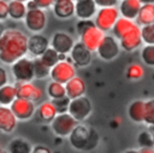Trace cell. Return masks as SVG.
I'll use <instances>...</instances> for the list:
<instances>
[{
	"label": "cell",
	"instance_id": "c3c4849f",
	"mask_svg": "<svg viewBox=\"0 0 154 153\" xmlns=\"http://www.w3.org/2000/svg\"><path fill=\"white\" fill-rule=\"evenodd\" d=\"M123 153H138V149H126V151H124Z\"/></svg>",
	"mask_w": 154,
	"mask_h": 153
},
{
	"label": "cell",
	"instance_id": "2e32d148",
	"mask_svg": "<svg viewBox=\"0 0 154 153\" xmlns=\"http://www.w3.org/2000/svg\"><path fill=\"white\" fill-rule=\"evenodd\" d=\"M142 36H141V28L136 24L120 41V48H123L126 52H132L135 49H137L141 43H142Z\"/></svg>",
	"mask_w": 154,
	"mask_h": 153
},
{
	"label": "cell",
	"instance_id": "6da1fadb",
	"mask_svg": "<svg viewBox=\"0 0 154 153\" xmlns=\"http://www.w3.org/2000/svg\"><path fill=\"white\" fill-rule=\"evenodd\" d=\"M28 53V36L17 29H7L0 37V60L12 65Z\"/></svg>",
	"mask_w": 154,
	"mask_h": 153
},
{
	"label": "cell",
	"instance_id": "816d5d0a",
	"mask_svg": "<svg viewBox=\"0 0 154 153\" xmlns=\"http://www.w3.org/2000/svg\"><path fill=\"white\" fill-rule=\"evenodd\" d=\"M150 133H152V136H153V141H154V128H153V130H152Z\"/></svg>",
	"mask_w": 154,
	"mask_h": 153
},
{
	"label": "cell",
	"instance_id": "e0dca14e",
	"mask_svg": "<svg viewBox=\"0 0 154 153\" xmlns=\"http://www.w3.org/2000/svg\"><path fill=\"white\" fill-rule=\"evenodd\" d=\"M58 112L51 100L41 102L35 111V118L42 124H51L57 117Z\"/></svg>",
	"mask_w": 154,
	"mask_h": 153
},
{
	"label": "cell",
	"instance_id": "681fc988",
	"mask_svg": "<svg viewBox=\"0 0 154 153\" xmlns=\"http://www.w3.org/2000/svg\"><path fill=\"white\" fill-rule=\"evenodd\" d=\"M0 153H8V152H7V149H4L2 147H0Z\"/></svg>",
	"mask_w": 154,
	"mask_h": 153
},
{
	"label": "cell",
	"instance_id": "d4e9b609",
	"mask_svg": "<svg viewBox=\"0 0 154 153\" xmlns=\"http://www.w3.org/2000/svg\"><path fill=\"white\" fill-rule=\"evenodd\" d=\"M34 146L23 137H14L7 145L8 153H32Z\"/></svg>",
	"mask_w": 154,
	"mask_h": 153
},
{
	"label": "cell",
	"instance_id": "4dcf8cb0",
	"mask_svg": "<svg viewBox=\"0 0 154 153\" xmlns=\"http://www.w3.org/2000/svg\"><path fill=\"white\" fill-rule=\"evenodd\" d=\"M40 58L43 61V64L47 65L49 69H52L53 66H55L60 61L59 60V53L54 48H52V47H49Z\"/></svg>",
	"mask_w": 154,
	"mask_h": 153
},
{
	"label": "cell",
	"instance_id": "ffe728a7",
	"mask_svg": "<svg viewBox=\"0 0 154 153\" xmlns=\"http://www.w3.org/2000/svg\"><path fill=\"white\" fill-rule=\"evenodd\" d=\"M141 6L142 4L140 2V0H120L118 6L119 14L123 18L134 20L137 18Z\"/></svg>",
	"mask_w": 154,
	"mask_h": 153
},
{
	"label": "cell",
	"instance_id": "e575fe53",
	"mask_svg": "<svg viewBox=\"0 0 154 153\" xmlns=\"http://www.w3.org/2000/svg\"><path fill=\"white\" fill-rule=\"evenodd\" d=\"M141 36L146 45H154V24L141 27Z\"/></svg>",
	"mask_w": 154,
	"mask_h": 153
},
{
	"label": "cell",
	"instance_id": "d590c367",
	"mask_svg": "<svg viewBox=\"0 0 154 153\" xmlns=\"http://www.w3.org/2000/svg\"><path fill=\"white\" fill-rule=\"evenodd\" d=\"M138 145L141 146V148H154V141H153V136L150 131H142L138 137H137Z\"/></svg>",
	"mask_w": 154,
	"mask_h": 153
},
{
	"label": "cell",
	"instance_id": "f5cc1de1",
	"mask_svg": "<svg viewBox=\"0 0 154 153\" xmlns=\"http://www.w3.org/2000/svg\"><path fill=\"white\" fill-rule=\"evenodd\" d=\"M72 1H75V2H76V1H78V0H72Z\"/></svg>",
	"mask_w": 154,
	"mask_h": 153
},
{
	"label": "cell",
	"instance_id": "74e56055",
	"mask_svg": "<svg viewBox=\"0 0 154 153\" xmlns=\"http://www.w3.org/2000/svg\"><path fill=\"white\" fill-rule=\"evenodd\" d=\"M95 23L93 19H79L76 24V31L78 35H82L84 31H87L89 28L94 27Z\"/></svg>",
	"mask_w": 154,
	"mask_h": 153
},
{
	"label": "cell",
	"instance_id": "d6a6232c",
	"mask_svg": "<svg viewBox=\"0 0 154 153\" xmlns=\"http://www.w3.org/2000/svg\"><path fill=\"white\" fill-rule=\"evenodd\" d=\"M143 123L149 128H154V99L144 101V120Z\"/></svg>",
	"mask_w": 154,
	"mask_h": 153
},
{
	"label": "cell",
	"instance_id": "7402d4cb",
	"mask_svg": "<svg viewBox=\"0 0 154 153\" xmlns=\"http://www.w3.org/2000/svg\"><path fill=\"white\" fill-rule=\"evenodd\" d=\"M53 13L60 19H67L75 14V1L55 0L53 4Z\"/></svg>",
	"mask_w": 154,
	"mask_h": 153
},
{
	"label": "cell",
	"instance_id": "60d3db41",
	"mask_svg": "<svg viewBox=\"0 0 154 153\" xmlns=\"http://www.w3.org/2000/svg\"><path fill=\"white\" fill-rule=\"evenodd\" d=\"M38 8L41 10H46V8H49V7H53V4L55 2V0H32Z\"/></svg>",
	"mask_w": 154,
	"mask_h": 153
},
{
	"label": "cell",
	"instance_id": "9a60e30c",
	"mask_svg": "<svg viewBox=\"0 0 154 153\" xmlns=\"http://www.w3.org/2000/svg\"><path fill=\"white\" fill-rule=\"evenodd\" d=\"M51 47V43L46 36L42 34H32L28 37V52L34 57H41L48 48Z\"/></svg>",
	"mask_w": 154,
	"mask_h": 153
},
{
	"label": "cell",
	"instance_id": "7bdbcfd3",
	"mask_svg": "<svg viewBox=\"0 0 154 153\" xmlns=\"http://www.w3.org/2000/svg\"><path fill=\"white\" fill-rule=\"evenodd\" d=\"M32 153H52V151L43 145H36L32 148Z\"/></svg>",
	"mask_w": 154,
	"mask_h": 153
},
{
	"label": "cell",
	"instance_id": "f1b7e54d",
	"mask_svg": "<svg viewBox=\"0 0 154 153\" xmlns=\"http://www.w3.org/2000/svg\"><path fill=\"white\" fill-rule=\"evenodd\" d=\"M47 94L51 98V100H55V99H60V98L66 96L65 84L55 82V81H51L47 86Z\"/></svg>",
	"mask_w": 154,
	"mask_h": 153
},
{
	"label": "cell",
	"instance_id": "3957f363",
	"mask_svg": "<svg viewBox=\"0 0 154 153\" xmlns=\"http://www.w3.org/2000/svg\"><path fill=\"white\" fill-rule=\"evenodd\" d=\"M118 19H119L118 7H102L97 10L94 18V23L97 29H100L103 33H107L112 30V28L114 27Z\"/></svg>",
	"mask_w": 154,
	"mask_h": 153
},
{
	"label": "cell",
	"instance_id": "7dc6e473",
	"mask_svg": "<svg viewBox=\"0 0 154 153\" xmlns=\"http://www.w3.org/2000/svg\"><path fill=\"white\" fill-rule=\"evenodd\" d=\"M140 2L142 5H146V4H154V0H140Z\"/></svg>",
	"mask_w": 154,
	"mask_h": 153
},
{
	"label": "cell",
	"instance_id": "8d00e7d4",
	"mask_svg": "<svg viewBox=\"0 0 154 153\" xmlns=\"http://www.w3.org/2000/svg\"><path fill=\"white\" fill-rule=\"evenodd\" d=\"M51 101H52L53 105L55 106L57 112H58V114H59V113H66V112L69 111V106H70L71 99L67 98V96H64V98L55 99V100H51Z\"/></svg>",
	"mask_w": 154,
	"mask_h": 153
},
{
	"label": "cell",
	"instance_id": "d6986e66",
	"mask_svg": "<svg viewBox=\"0 0 154 153\" xmlns=\"http://www.w3.org/2000/svg\"><path fill=\"white\" fill-rule=\"evenodd\" d=\"M18 119L13 114L10 106H0V131L5 134L12 133L17 126Z\"/></svg>",
	"mask_w": 154,
	"mask_h": 153
},
{
	"label": "cell",
	"instance_id": "cb8c5ba5",
	"mask_svg": "<svg viewBox=\"0 0 154 153\" xmlns=\"http://www.w3.org/2000/svg\"><path fill=\"white\" fill-rule=\"evenodd\" d=\"M135 25H136V23L134 20H130V19H126V18L119 17V19L117 20V23L112 28V35L118 41H120Z\"/></svg>",
	"mask_w": 154,
	"mask_h": 153
},
{
	"label": "cell",
	"instance_id": "5bb4252c",
	"mask_svg": "<svg viewBox=\"0 0 154 153\" xmlns=\"http://www.w3.org/2000/svg\"><path fill=\"white\" fill-rule=\"evenodd\" d=\"M75 46L73 39L63 31H57L51 41V47L54 48L59 54H69L72 51V47Z\"/></svg>",
	"mask_w": 154,
	"mask_h": 153
},
{
	"label": "cell",
	"instance_id": "44dd1931",
	"mask_svg": "<svg viewBox=\"0 0 154 153\" xmlns=\"http://www.w3.org/2000/svg\"><path fill=\"white\" fill-rule=\"evenodd\" d=\"M65 89H66V96L73 100V99H77L84 95L87 90V86L82 77L75 76L72 80H70L65 84Z\"/></svg>",
	"mask_w": 154,
	"mask_h": 153
},
{
	"label": "cell",
	"instance_id": "ba28073f",
	"mask_svg": "<svg viewBox=\"0 0 154 153\" xmlns=\"http://www.w3.org/2000/svg\"><path fill=\"white\" fill-rule=\"evenodd\" d=\"M46 23H47V14L45 10L41 8L29 10L24 18V24L26 29L32 34H38L40 31H42L46 27Z\"/></svg>",
	"mask_w": 154,
	"mask_h": 153
},
{
	"label": "cell",
	"instance_id": "ac0fdd59",
	"mask_svg": "<svg viewBox=\"0 0 154 153\" xmlns=\"http://www.w3.org/2000/svg\"><path fill=\"white\" fill-rule=\"evenodd\" d=\"M97 12L94 0H78L75 2V16L79 19H91Z\"/></svg>",
	"mask_w": 154,
	"mask_h": 153
},
{
	"label": "cell",
	"instance_id": "9c48e42d",
	"mask_svg": "<svg viewBox=\"0 0 154 153\" xmlns=\"http://www.w3.org/2000/svg\"><path fill=\"white\" fill-rule=\"evenodd\" d=\"M96 52L101 59H103L106 61L113 60L114 58L118 57V54L120 52L119 41L113 35H105V37L102 39Z\"/></svg>",
	"mask_w": 154,
	"mask_h": 153
},
{
	"label": "cell",
	"instance_id": "83f0119b",
	"mask_svg": "<svg viewBox=\"0 0 154 153\" xmlns=\"http://www.w3.org/2000/svg\"><path fill=\"white\" fill-rule=\"evenodd\" d=\"M17 98V88L14 84H6L0 88V106H11Z\"/></svg>",
	"mask_w": 154,
	"mask_h": 153
},
{
	"label": "cell",
	"instance_id": "603a6c76",
	"mask_svg": "<svg viewBox=\"0 0 154 153\" xmlns=\"http://www.w3.org/2000/svg\"><path fill=\"white\" fill-rule=\"evenodd\" d=\"M128 116L130 120L136 124H141L144 120V101L135 100L128 107Z\"/></svg>",
	"mask_w": 154,
	"mask_h": 153
},
{
	"label": "cell",
	"instance_id": "7c38bea8",
	"mask_svg": "<svg viewBox=\"0 0 154 153\" xmlns=\"http://www.w3.org/2000/svg\"><path fill=\"white\" fill-rule=\"evenodd\" d=\"M105 37V33L96 28V25L89 28L87 31H84L82 35H79V41L93 53L96 52L102 39Z\"/></svg>",
	"mask_w": 154,
	"mask_h": 153
},
{
	"label": "cell",
	"instance_id": "8992f818",
	"mask_svg": "<svg viewBox=\"0 0 154 153\" xmlns=\"http://www.w3.org/2000/svg\"><path fill=\"white\" fill-rule=\"evenodd\" d=\"M91 111H93V105H91L90 99L88 96L83 95L81 98H77V99L71 100L67 112L78 123H82V122H84L90 116Z\"/></svg>",
	"mask_w": 154,
	"mask_h": 153
},
{
	"label": "cell",
	"instance_id": "836d02e7",
	"mask_svg": "<svg viewBox=\"0 0 154 153\" xmlns=\"http://www.w3.org/2000/svg\"><path fill=\"white\" fill-rule=\"evenodd\" d=\"M141 59L147 66H154V45H146L142 47Z\"/></svg>",
	"mask_w": 154,
	"mask_h": 153
},
{
	"label": "cell",
	"instance_id": "ab89813d",
	"mask_svg": "<svg viewBox=\"0 0 154 153\" xmlns=\"http://www.w3.org/2000/svg\"><path fill=\"white\" fill-rule=\"evenodd\" d=\"M8 17V2L0 0V22L5 20Z\"/></svg>",
	"mask_w": 154,
	"mask_h": 153
},
{
	"label": "cell",
	"instance_id": "f907efd6",
	"mask_svg": "<svg viewBox=\"0 0 154 153\" xmlns=\"http://www.w3.org/2000/svg\"><path fill=\"white\" fill-rule=\"evenodd\" d=\"M16 1H20V2H24V4H25V2H28V1H30V0H16Z\"/></svg>",
	"mask_w": 154,
	"mask_h": 153
},
{
	"label": "cell",
	"instance_id": "8fae6325",
	"mask_svg": "<svg viewBox=\"0 0 154 153\" xmlns=\"http://www.w3.org/2000/svg\"><path fill=\"white\" fill-rule=\"evenodd\" d=\"M91 52L81 42H75V46L72 47V51L70 53V59L73 63L75 66L78 67H85L91 63Z\"/></svg>",
	"mask_w": 154,
	"mask_h": 153
},
{
	"label": "cell",
	"instance_id": "52a82bcc",
	"mask_svg": "<svg viewBox=\"0 0 154 153\" xmlns=\"http://www.w3.org/2000/svg\"><path fill=\"white\" fill-rule=\"evenodd\" d=\"M75 76H76V67L71 61V59L59 61L55 66L51 69V73H49V77L52 78V81H55L63 84H66Z\"/></svg>",
	"mask_w": 154,
	"mask_h": 153
},
{
	"label": "cell",
	"instance_id": "30bf717a",
	"mask_svg": "<svg viewBox=\"0 0 154 153\" xmlns=\"http://www.w3.org/2000/svg\"><path fill=\"white\" fill-rule=\"evenodd\" d=\"M10 107L18 120H28V119L32 118L35 116V111H36L35 102L26 100V99H22V98H17L11 104Z\"/></svg>",
	"mask_w": 154,
	"mask_h": 153
},
{
	"label": "cell",
	"instance_id": "ee69618b",
	"mask_svg": "<svg viewBox=\"0 0 154 153\" xmlns=\"http://www.w3.org/2000/svg\"><path fill=\"white\" fill-rule=\"evenodd\" d=\"M25 5H26L28 11H29V10H35V8H38V7H37V5H36V4H35L32 0H30V1L25 2Z\"/></svg>",
	"mask_w": 154,
	"mask_h": 153
},
{
	"label": "cell",
	"instance_id": "7a4b0ae2",
	"mask_svg": "<svg viewBox=\"0 0 154 153\" xmlns=\"http://www.w3.org/2000/svg\"><path fill=\"white\" fill-rule=\"evenodd\" d=\"M70 145L77 149L83 152H89L94 149L100 141L97 131L87 124H77L73 131L69 136Z\"/></svg>",
	"mask_w": 154,
	"mask_h": 153
},
{
	"label": "cell",
	"instance_id": "277c9868",
	"mask_svg": "<svg viewBox=\"0 0 154 153\" xmlns=\"http://www.w3.org/2000/svg\"><path fill=\"white\" fill-rule=\"evenodd\" d=\"M77 124L78 122L69 112L59 113L51 123V129L53 134H55L59 137H69L73 129L77 126Z\"/></svg>",
	"mask_w": 154,
	"mask_h": 153
},
{
	"label": "cell",
	"instance_id": "4316f807",
	"mask_svg": "<svg viewBox=\"0 0 154 153\" xmlns=\"http://www.w3.org/2000/svg\"><path fill=\"white\" fill-rule=\"evenodd\" d=\"M26 12H28V8L24 2L16 1V0L8 1V17L14 20L24 19L26 16Z\"/></svg>",
	"mask_w": 154,
	"mask_h": 153
},
{
	"label": "cell",
	"instance_id": "b9f144b4",
	"mask_svg": "<svg viewBox=\"0 0 154 153\" xmlns=\"http://www.w3.org/2000/svg\"><path fill=\"white\" fill-rule=\"evenodd\" d=\"M7 82H8V73H7L5 67L0 66V88L6 86V84H8Z\"/></svg>",
	"mask_w": 154,
	"mask_h": 153
},
{
	"label": "cell",
	"instance_id": "4fadbf2b",
	"mask_svg": "<svg viewBox=\"0 0 154 153\" xmlns=\"http://www.w3.org/2000/svg\"><path fill=\"white\" fill-rule=\"evenodd\" d=\"M17 88V96L22 99L30 100L32 102H37L42 99V90L37 86H35L31 82H17L16 84Z\"/></svg>",
	"mask_w": 154,
	"mask_h": 153
},
{
	"label": "cell",
	"instance_id": "f6af8a7d",
	"mask_svg": "<svg viewBox=\"0 0 154 153\" xmlns=\"http://www.w3.org/2000/svg\"><path fill=\"white\" fill-rule=\"evenodd\" d=\"M138 153H154V148H140Z\"/></svg>",
	"mask_w": 154,
	"mask_h": 153
},
{
	"label": "cell",
	"instance_id": "f546056e",
	"mask_svg": "<svg viewBox=\"0 0 154 153\" xmlns=\"http://www.w3.org/2000/svg\"><path fill=\"white\" fill-rule=\"evenodd\" d=\"M32 66H34V76L35 78H46L49 76L51 73V69L43 64V61L41 60L40 57H36L32 59Z\"/></svg>",
	"mask_w": 154,
	"mask_h": 153
},
{
	"label": "cell",
	"instance_id": "f35d334b",
	"mask_svg": "<svg viewBox=\"0 0 154 153\" xmlns=\"http://www.w3.org/2000/svg\"><path fill=\"white\" fill-rule=\"evenodd\" d=\"M96 6L102 8V7H117L119 4V0H94Z\"/></svg>",
	"mask_w": 154,
	"mask_h": 153
},
{
	"label": "cell",
	"instance_id": "5b68a950",
	"mask_svg": "<svg viewBox=\"0 0 154 153\" xmlns=\"http://www.w3.org/2000/svg\"><path fill=\"white\" fill-rule=\"evenodd\" d=\"M11 72L13 75V78L17 82H31L34 76V66H32V59L23 57L16 63L11 65Z\"/></svg>",
	"mask_w": 154,
	"mask_h": 153
},
{
	"label": "cell",
	"instance_id": "484cf974",
	"mask_svg": "<svg viewBox=\"0 0 154 153\" xmlns=\"http://www.w3.org/2000/svg\"><path fill=\"white\" fill-rule=\"evenodd\" d=\"M136 24L140 27L154 24V4L142 5L136 18Z\"/></svg>",
	"mask_w": 154,
	"mask_h": 153
},
{
	"label": "cell",
	"instance_id": "1f68e13d",
	"mask_svg": "<svg viewBox=\"0 0 154 153\" xmlns=\"http://www.w3.org/2000/svg\"><path fill=\"white\" fill-rule=\"evenodd\" d=\"M126 78L132 80V81H138L144 76V69L138 64V63H132L128 66L126 72H125Z\"/></svg>",
	"mask_w": 154,
	"mask_h": 153
},
{
	"label": "cell",
	"instance_id": "bcb514c9",
	"mask_svg": "<svg viewBox=\"0 0 154 153\" xmlns=\"http://www.w3.org/2000/svg\"><path fill=\"white\" fill-rule=\"evenodd\" d=\"M5 31H6V29H5V25L2 24V22H0V37L5 34Z\"/></svg>",
	"mask_w": 154,
	"mask_h": 153
}]
</instances>
